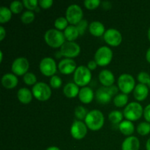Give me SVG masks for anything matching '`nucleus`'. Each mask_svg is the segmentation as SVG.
Masks as SVG:
<instances>
[{
    "label": "nucleus",
    "mask_w": 150,
    "mask_h": 150,
    "mask_svg": "<svg viewBox=\"0 0 150 150\" xmlns=\"http://www.w3.org/2000/svg\"><path fill=\"white\" fill-rule=\"evenodd\" d=\"M123 114L120 111H113L108 115V120L114 124H118L122 122Z\"/></svg>",
    "instance_id": "cd10ccee"
},
{
    "label": "nucleus",
    "mask_w": 150,
    "mask_h": 150,
    "mask_svg": "<svg viewBox=\"0 0 150 150\" xmlns=\"http://www.w3.org/2000/svg\"><path fill=\"white\" fill-rule=\"evenodd\" d=\"M87 114V110L84 107L81 106V105L78 106L75 110V115H76V118L80 120H83V119H86Z\"/></svg>",
    "instance_id": "473e14b6"
},
{
    "label": "nucleus",
    "mask_w": 150,
    "mask_h": 150,
    "mask_svg": "<svg viewBox=\"0 0 150 150\" xmlns=\"http://www.w3.org/2000/svg\"><path fill=\"white\" fill-rule=\"evenodd\" d=\"M83 18V10L78 4H71L66 11V18L68 23L73 25H77Z\"/></svg>",
    "instance_id": "0eeeda50"
},
{
    "label": "nucleus",
    "mask_w": 150,
    "mask_h": 150,
    "mask_svg": "<svg viewBox=\"0 0 150 150\" xmlns=\"http://www.w3.org/2000/svg\"><path fill=\"white\" fill-rule=\"evenodd\" d=\"M111 95L108 92V89L105 86H103L98 89L96 92V100L98 103L102 104H106L111 101Z\"/></svg>",
    "instance_id": "a211bd4d"
},
{
    "label": "nucleus",
    "mask_w": 150,
    "mask_h": 150,
    "mask_svg": "<svg viewBox=\"0 0 150 150\" xmlns=\"http://www.w3.org/2000/svg\"><path fill=\"white\" fill-rule=\"evenodd\" d=\"M97 65H98V64H97L96 62L94 61V60H92V61L89 62V63H88V67H87L90 70H95V69H96Z\"/></svg>",
    "instance_id": "37998d69"
},
{
    "label": "nucleus",
    "mask_w": 150,
    "mask_h": 150,
    "mask_svg": "<svg viewBox=\"0 0 150 150\" xmlns=\"http://www.w3.org/2000/svg\"><path fill=\"white\" fill-rule=\"evenodd\" d=\"M62 79L58 76H53L50 80V84L54 89H58L62 86Z\"/></svg>",
    "instance_id": "f704fd0d"
},
{
    "label": "nucleus",
    "mask_w": 150,
    "mask_h": 150,
    "mask_svg": "<svg viewBox=\"0 0 150 150\" xmlns=\"http://www.w3.org/2000/svg\"><path fill=\"white\" fill-rule=\"evenodd\" d=\"M119 128H120L121 133L125 135V136H130V135L133 134L135 129L133 124L129 120L122 122L120 124Z\"/></svg>",
    "instance_id": "393cba45"
},
{
    "label": "nucleus",
    "mask_w": 150,
    "mask_h": 150,
    "mask_svg": "<svg viewBox=\"0 0 150 150\" xmlns=\"http://www.w3.org/2000/svg\"><path fill=\"white\" fill-rule=\"evenodd\" d=\"M18 83V78L11 73H7L4 75L1 79V83L6 89H13L17 86Z\"/></svg>",
    "instance_id": "f3484780"
},
{
    "label": "nucleus",
    "mask_w": 150,
    "mask_h": 150,
    "mask_svg": "<svg viewBox=\"0 0 150 150\" xmlns=\"http://www.w3.org/2000/svg\"><path fill=\"white\" fill-rule=\"evenodd\" d=\"M32 94L38 100L46 101L51 98V89L47 83L39 82L32 88Z\"/></svg>",
    "instance_id": "423d86ee"
},
{
    "label": "nucleus",
    "mask_w": 150,
    "mask_h": 150,
    "mask_svg": "<svg viewBox=\"0 0 150 150\" xmlns=\"http://www.w3.org/2000/svg\"><path fill=\"white\" fill-rule=\"evenodd\" d=\"M29 64L28 60L24 57H19L15 59L12 64V71L16 76L25 75L29 70Z\"/></svg>",
    "instance_id": "9b49d317"
},
{
    "label": "nucleus",
    "mask_w": 150,
    "mask_h": 150,
    "mask_svg": "<svg viewBox=\"0 0 150 150\" xmlns=\"http://www.w3.org/2000/svg\"><path fill=\"white\" fill-rule=\"evenodd\" d=\"M146 150H150V138L148 139L147 142H146Z\"/></svg>",
    "instance_id": "49530a36"
},
{
    "label": "nucleus",
    "mask_w": 150,
    "mask_h": 150,
    "mask_svg": "<svg viewBox=\"0 0 150 150\" xmlns=\"http://www.w3.org/2000/svg\"><path fill=\"white\" fill-rule=\"evenodd\" d=\"M148 86H149V87L150 88V81L149 82V83H148Z\"/></svg>",
    "instance_id": "3c124183"
},
{
    "label": "nucleus",
    "mask_w": 150,
    "mask_h": 150,
    "mask_svg": "<svg viewBox=\"0 0 150 150\" xmlns=\"http://www.w3.org/2000/svg\"><path fill=\"white\" fill-rule=\"evenodd\" d=\"M46 150H60V149H59L58 147H57V146H50V147H48Z\"/></svg>",
    "instance_id": "de8ad7c7"
},
{
    "label": "nucleus",
    "mask_w": 150,
    "mask_h": 150,
    "mask_svg": "<svg viewBox=\"0 0 150 150\" xmlns=\"http://www.w3.org/2000/svg\"><path fill=\"white\" fill-rule=\"evenodd\" d=\"M144 113L143 108L139 103L132 102L124 109V116L129 121H136L142 117Z\"/></svg>",
    "instance_id": "20e7f679"
},
{
    "label": "nucleus",
    "mask_w": 150,
    "mask_h": 150,
    "mask_svg": "<svg viewBox=\"0 0 150 150\" xmlns=\"http://www.w3.org/2000/svg\"><path fill=\"white\" fill-rule=\"evenodd\" d=\"M23 2H21L20 1H14L10 4V10L11 12L15 14H18L20 13L22 11L23 7Z\"/></svg>",
    "instance_id": "2f4dec72"
},
{
    "label": "nucleus",
    "mask_w": 150,
    "mask_h": 150,
    "mask_svg": "<svg viewBox=\"0 0 150 150\" xmlns=\"http://www.w3.org/2000/svg\"><path fill=\"white\" fill-rule=\"evenodd\" d=\"M70 133L75 139L80 140L86 135L87 126L81 121H75L71 126Z\"/></svg>",
    "instance_id": "ddd939ff"
},
{
    "label": "nucleus",
    "mask_w": 150,
    "mask_h": 150,
    "mask_svg": "<svg viewBox=\"0 0 150 150\" xmlns=\"http://www.w3.org/2000/svg\"><path fill=\"white\" fill-rule=\"evenodd\" d=\"M12 17V12L10 9L5 7H1L0 8V22L1 23L9 21Z\"/></svg>",
    "instance_id": "bb28decb"
},
{
    "label": "nucleus",
    "mask_w": 150,
    "mask_h": 150,
    "mask_svg": "<svg viewBox=\"0 0 150 150\" xmlns=\"http://www.w3.org/2000/svg\"><path fill=\"white\" fill-rule=\"evenodd\" d=\"M138 80L140 82V83L142 84H148L150 81V76L147 73L145 72H141L139 75H138Z\"/></svg>",
    "instance_id": "c9c22d12"
},
{
    "label": "nucleus",
    "mask_w": 150,
    "mask_h": 150,
    "mask_svg": "<svg viewBox=\"0 0 150 150\" xmlns=\"http://www.w3.org/2000/svg\"><path fill=\"white\" fill-rule=\"evenodd\" d=\"M6 36L5 29L3 26H0V40H3Z\"/></svg>",
    "instance_id": "c03bdc74"
},
{
    "label": "nucleus",
    "mask_w": 150,
    "mask_h": 150,
    "mask_svg": "<svg viewBox=\"0 0 150 150\" xmlns=\"http://www.w3.org/2000/svg\"><path fill=\"white\" fill-rule=\"evenodd\" d=\"M113 52L111 49L108 47L102 46L98 48L95 55V61L98 65L106 66L109 64L112 60Z\"/></svg>",
    "instance_id": "39448f33"
},
{
    "label": "nucleus",
    "mask_w": 150,
    "mask_h": 150,
    "mask_svg": "<svg viewBox=\"0 0 150 150\" xmlns=\"http://www.w3.org/2000/svg\"><path fill=\"white\" fill-rule=\"evenodd\" d=\"M21 21L25 24H29V23H32L34 20H35V13L32 11H25L24 13L22 14Z\"/></svg>",
    "instance_id": "c756f323"
},
{
    "label": "nucleus",
    "mask_w": 150,
    "mask_h": 150,
    "mask_svg": "<svg viewBox=\"0 0 150 150\" xmlns=\"http://www.w3.org/2000/svg\"><path fill=\"white\" fill-rule=\"evenodd\" d=\"M79 100L81 101L83 103H89L92 101L94 98V92L92 89L89 87H84L81 88L80 89V92L79 94Z\"/></svg>",
    "instance_id": "aec40b11"
},
{
    "label": "nucleus",
    "mask_w": 150,
    "mask_h": 150,
    "mask_svg": "<svg viewBox=\"0 0 150 150\" xmlns=\"http://www.w3.org/2000/svg\"><path fill=\"white\" fill-rule=\"evenodd\" d=\"M67 24H68V21H67V18L64 17L58 18L54 23V26L58 30L65 29L67 27Z\"/></svg>",
    "instance_id": "7c9ffc66"
},
{
    "label": "nucleus",
    "mask_w": 150,
    "mask_h": 150,
    "mask_svg": "<svg viewBox=\"0 0 150 150\" xmlns=\"http://www.w3.org/2000/svg\"><path fill=\"white\" fill-rule=\"evenodd\" d=\"M137 132L141 136H146L150 133V123L144 122L140 123L137 127Z\"/></svg>",
    "instance_id": "c85d7f7f"
},
{
    "label": "nucleus",
    "mask_w": 150,
    "mask_h": 150,
    "mask_svg": "<svg viewBox=\"0 0 150 150\" xmlns=\"http://www.w3.org/2000/svg\"><path fill=\"white\" fill-rule=\"evenodd\" d=\"M85 123L91 130H99L104 124L103 114L99 110H92L88 113L85 119Z\"/></svg>",
    "instance_id": "f257e3e1"
},
{
    "label": "nucleus",
    "mask_w": 150,
    "mask_h": 150,
    "mask_svg": "<svg viewBox=\"0 0 150 150\" xmlns=\"http://www.w3.org/2000/svg\"><path fill=\"white\" fill-rule=\"evenodd\" d=\"M64 35L65 39H67L69 42H73L77 39L79 35V32L76 26L71 25L68 26L64 29Z\"/></svg>",
    "instance_id": "b1692460"
},
{
    "label": "nucleus",
    "mask_w": 150,
    "mask_h": 150,
    "mask_svg": "<svg viewBox=\"0 0 150 150\" xmlns=\"http://www.w3.org/2000/svg\"><path fill=\"white\" fill-rule=\"evenodd\" d=\"M146 60H147L148 62L150 63V48L147 50V51H146Z\"/></svg>",
    "instance_id": "a18cd8bd"
},
{
    "label": "nucleus",
    "mask_w": 150,
    "mask_h": 150,
    "mask_svg": "<svg viewBox=\"0 0 150 150\" xmlns=\"http://www.w3.org/2000/svg\"><path fill=\"white\" fill-rule=\"evenodd\" d=\"M0 54H1V59H0V61H2V58H3V56H2V52H0Z\"/></svg>",
    "instance_id": "8fccbe9b"
},
{
    "label": "nucleus",
    "mask_w": 150,
    "mask_h": 150,
    "mask_svg": "<svg viewBox=\"0 0 150 150\" xmlns=\"http://www.w3.org/2000/svg\"><path fill=\"white\" fill-rule=\"evenodd\" d=\"M23 4L26 8L29 9V10H33L37 8L39 2L37 0H23Z\"/></svg>",
    "instance_id": "e433bc0d"
},
{
    "label": "nucleus",
    "mask_w": 150,
    "mask_h": 150,
    "mask_svg": "<svg viewBox=\"0 0 150 150\" xmlns=\"http://www.w3.org/2000/svg\"><path fill=\"white\" fill-rule=\"evenodd\" d=\"M118 86L120 90L124 94H129L133 91L135 87V80L130 74L121 75L118 79Z\"/></svg>",
    "instance_id": "6e6552de"
},
{
    "label": "nucleus",
    "mask_w": 150,
    "mask_h": 150,
    "mask_svg": "<svg viewBox=\"0 0 150 150\" xmlns=\"http://www.w3.org/2000/svg\"><path fill=\"white\" fill-rule=\"evenodd\" d=\"M140 142L138 138L135 136H129L123 142L122 150H139Z\"/></svg>",
    "instance_id": "dca6fc26"
},
{
    "label": "nucleus",
    "mask_w": 150,
    "mask_h": 150,
    "mask_svg": "<svg viewBox=\"0 0 150 150\" xmlns=\"http://www.w3.org/2000/svg\"><path fill=\"white\" fill-rule=\"evenodd\" d=\"M144 118L146 120V122L150 123V104L144 110Z\"/></svg>",
    "instance_id": "a19ab883"
},
{
    "label": "nucleus",
    "mask_w": 150,
    "mask_h": 150,
    "mask_svg": "<svg viewBox=\"0 0 150 150\" xmlns=\"http://www.w3.org/2000/svg\"><path fill=\"white\" fill-rule=\"evenodd\" d=\"M103 37L105 42L111 46H117L122 40L121 33L115 29H109L105 31Z\"/></svg>",
    "instance_id": "f8f14e48"
},
{
    "label": "nucleus",
    "mask_w": 150,
    "mask_h": 150,
    "mask_svg": "<svg viewBox=\"0 0 150 150\" xmlns=\"http://www.w3.org/2000/svg\"><path fill=\"white\" fill-rule=\"evenodd\" d=\"M38 2H39L40 6L43 9L49 8L53 4L52 0H40Z\"/></svg>",
    "instance_id": "ea45409f"
},
{
    "label": "nucleus",
    "mask_w": 150,
    "mask_h": 150,
    "mask_svg": "<svg viewBox=\"0 0 150 150\" xmlns=\"http://www.w3.org/2000/svg\"><path fill=\"white\" fill-rule=\"evenodd\" d=\"M40 70L45 76H52L57 71V64L51 57H45L40 63Z\"/></svg>",
    "instance_id": "9d476101"
},
{
    "label": "nucleus",
    "mask_w": 150,
    "mask_h": 150,
    "mask_svg": "<svg viewBox=\"0 0 150 150\" xmlns=\"http://www.w3.org/2000/svg\"><path fill=\"white\" fill-rule=\"evenodd\" d=\"M81 48L77 43L74 42H65L61 47L60 53L62 56L68 59L74 58L80 54Z\"/></svg>",
    "instance_id": "1a4fd4ad"
},
{
    "label": "nucleus",
    "mask_w": 150,
    "mask_h": 150,
    "mask_svg": "<svg viewBox=\"0 0 150 150\" xmlns=\"http://www.w3.org/2000/svg\"><path fill=\"white\" fill-rule=\"evenodd\" d=\"M44 39H45V42L49 46L54 48L62 47L63 44L65 42L64 33L58 29H51L47 31L44 36Z\"/></svg>",
    "instance_id": "f03ea898"
},
{
    "label": "nucleus",
    "mask_w": 150,
    "mask_h": 150,
    "mask_svg": "<svg viewBox=\"0 0 150 150\" xmlns=\"http://www.w3.org/2000/svg\"><path fill=\"white\" fill-rule=\"evenodd\" d=\"M127 101H128V96H127V95L121 93L117 95L114 98V103L117 107L121 108V107L125 106L127 103Z\"/></svg>",
    "instance_id": "a878e982"
},
{
    "label": "nucleus",
    "mask_w": 150,
    "mask_h": 150,
    "mask_svg": "<svg viewBox=\"0 0 150 150\" xmlns=\"http://www.w3.org/2000/svg\"><path fill=\"white\" fill-rule=\"evenodd\" d=\"M76 69V62L72 59H64L59 63V70L62 74H70Z\"/></svg>",
    "instance_id": "4468645a"
},
{
    "label": "nucleus",
    "mask_w": 150,
    "mask_h": 150,
    "mask_svg": "<svg viewBox=\"0 0 150 150\" xmlns=\"http://www.w3.org/2000/svg\"><path fill=\"white\" fill-rule=\"evenodd\" d=\"M63 92H64V95L66 97L69 98H76L79 95L80 90H79V86L77 84L70 82V83H67L64 86V89H63Z\"/></svg>",
    "instance_id": "4be33fe9"
},
{
    "label": "nucleus",
    "mask_w": 150,
    "mask_h": 150,
    "mask_svg": "<svg viewBox=\"0 0 150 150\" xmlns=\"http://www.w3.org/2000/svg\"><path fill=\"white\" fill-rule=\"evenodd\" d=\"M99 80L100 83L105 87L112 86L114 83V74L108 70H103L99 74Z\"/></svg>",
    "instance_id": "2eb2a0df"
},
{
    "label": "nucleus",
    "mask_w": 150,
    "mask_h": 150,
    "mask_svg": "<svg viewBox=\"0 0 150 150\" xmlns=\"http://www.w3.org/2000/svg\"><path fill=\"white\" fill-rule=\"evenodd\" d=\"M19 101L23 104H28L32 101V94L27 88H21L17 93Z\"/></svg>",
    "instance_id": "5701e85b"
},
{
    "label": "nucleus",
    "mask_w": 150,
    "mask_h": 150,
    "mask_svg": "<svg viewBox=\"0 0 150 150\" xmlns=\"http://www.w3.org/2000/svg\"><path fill=\"white\" fill-rule=\"evenodd\" d=\"M92 73L90 70L85 66H79L74 72V82L80 86H84L90 82Z\"/></svg>",
    "instance_id": "7ed1b4c3"
},
{
    "label": "nucleus",
    "mask_w": 150,
    "mask_h": 150,
    "mask_svg": "<svg viewBox=\"0 0 150 150\" xmlns=\"http://www.w3.org/2000/svg\"><path fill=\"white\" fill-rule=\"evenodd\" d=\"M148 38H149L150 41V28L149 29V30H148Z\"/></svg>",
    "instance_id": "09e8293b"
},
{
    "label": "nucleus",
    "mask_w": 150,
    "mask_h": 150,
    "mask_svg": "<svg viewBox=\"0 0 150 150\" xmlns=\"http://www.w3.org/2000/svg\"><path fill=\"white\" fill-rule=\"evenodd\" d=\"M148 94H149V89H148V87L145 84L139 83L135 87L133 95H134V98L138 101L144 100L147 98Z\"/></svg>",
    "instance_id": "6ab92c4d"
},
{
    "label": "nucleus",
    "mask_w": 150,
    "mask_h": 150,
    "mask_svg": "<svg viewBox=\"0 0 150 150\" xmlns=\"http://www.w3.org/2000/svg\"><path fill=\"white\" fill-rule=\"evenodd\" d=\"M23 81L27 85H35L37 83L36 76L32 73H26L23 76Z\"/></svg>",
    "instance_id": "72a5a7b5"
},
{
    "label": "nucleus",
    "mask_w": 150,
    "mask_h": 150,
    "mask_svg": "<svg viewBox=\"0 0 150 150\" xmlns=\"http://www.w3.org/2000/svg\"><path fill=\"white\" fill-rule=\"evenodd\" d=\"M100 4V0H86L84 1V5L89 10H93L97 8Z\"/></svg>",
    "instance_id": "4c0bfd02"
},
{
    "label": "nucleus",
    "mask_w": 150,
    "mask_h": 150,
    "mask_svg": "<svg viewBox=\"0 0 150 150\" xmlns=\"http://www.w3.org/2000/svg\"><path fill=\"white\" fill-rule=\"evenodd\" d=\"M88 26V23L86 20H82L76 25V28L79 32V35H83L86 31V27Z\"/></svg>",
    "instance_id": "58836bf2"
},
{
    "label": "nucleus",
    "mask_w": 150,
    "mask_h": 150,
    "mask_svg": "<svg viewBox=\"0 0 150 150\" xmlns=\"http://www.w3.org/2000/svg\"><path fill=\"white\" fill-rule=\"evenodd\" d=\"M107 89H108V92H109L111 96H114V95H115L118 92V88H117V86H114V85L108 86V87H107Z\"/></svg>",
    "instance_id": "79ce46f5"
},
{
    "label": "nucleus",
    "mask_w": 150,
    "mask_h": 150,
    "mask_svg": "<svg viewBox=\"0 0 150 150\" xmlns=\"http://www.w3.org/2000/svg\"><path fill=\"white\" fill-rule=\"evenodd\" d=\"M89 29L90 33L95 37H100L105 34V27L101 22L93 21L89 24Z\"/></svg>",
    "instance_id": "412c9836"
}]
</instances>
